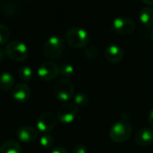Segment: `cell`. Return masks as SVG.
<instances>
[{
  "mask_svg": "<svg viewBox=\"0 0 153 153\" xmlns=\"http://www.w3.org/2000/svg\"><path fill=\"white\" fill-rule=\"evenodd\" d=\"M51 153H68V150L64 148V147H61V146H58L56 148H54Z\"/></svg>",
  "mask_w": 153,
  "mask_h": 153,
  "instance_id": "cell-25",
  "label": "cell"
},
{
  "mask_svg": "<svg viewBox=\"0 0 153 153\" xmlns=\"http://www.w3.org/2000/svg\"><path fill=\"white\" fill-rule=\"evenodd\" d=\"M112 28L118 34L129 35L131 34L135 30V24L131 18L125 16H119L113 21Z\"/></svg>",
  "mask_w": 153,
  "mask_h": 153,
  "instance_id": "cell-8",
  "label": "cell"
},
{
  "mask_svg": "<svg viewBox=\"0 0 153 153\" xmlns=\"http://www.w3.org/2000/svg\"><path fill=\"white\" fill-rule=\"evenodd\" d=\"M105 57L106 60L111 63H118L123 58V51L120 46L113 44L105 49Z\"/></svg>",
  "mask_w": 153,
  "mask_h": 153,
  "instance_id": "cell-12",
  "label": "cell"
},
{
  "mask_svg": "<svg viewBox=\"0 0 153 153\" xmlns=\"http://www.w3.org/2000/svg\"><path fill=\"white\" fill-rule=\"evenodd\" d=\"M40 144L42 147H43L45 149H51L54 144V140H53L52 136H51L49 134H44L40 139Z\"/></svg>",
  "mask_w": 153,
  "mask_h": 153,
  "instance_id": "cell-21",
  "label": "cell"
},
{
  "mask_svg": "<svg viewBox=\"0 0 153 153\" xmlns=\"http://www.w3.org/2000/svg\"><path fill=\"white\" fill-rule=\"evenodd\" d=\"M139 18L143 26L147 28L153 27V8L143 7L140 12Z\"/></svg>",
  "mask_w": 153,
  "mask_h": 153,
  "instance_id": "cell-14",
  "label": "cell"
},
{
  "mask_svg": "<svg viewBox=\"0 0 153 153\" xmlns=\"http://www.w3.org/2000/svg\"><path fill=\"white\" fill-rule=\"evenodd\" d=\"M3 12H4V14L11 16H14L16 13V8L13 4H6L4 6Z\"/></svg>",
  "mask_w": 153,
  "mask_h": 153,
  "instance_id": "cell-23",
  "label": "cell"
},
{
  "mask_svg": "<svg viewBox=\"0 0 153 153\" xmlns=\"http://www.w3.org/2000/svg\"><path fill=\"white\" fill-rule=\"evenodd\" d=\"M18 139L23 142H33L38 136L37 131L32 126H22L18 129L16 133Z\"/></svg>",
  "mask_w": 153,
  "mask_h": 153,
  "instance_id": "cell-13",
  "label": "cell"
},
{
  "mask_svg": "<svg viewBox=\"0 0 153 153\" xmlns=\"http://www.w3.org/2000/svg\"><path fill=\"white\" fill-rule=\"evenodd\" d=\"M98 54V50L97 47H89L85 51V56L88 59H96Z\"/></svg>",
  "mask_w": 153,
  "mask_h": 153,
  "instance_id": "cell-22",
  "label": "cell"
},
{
  "mask_svg": "<svg viewBox=\"0 0 153 153\" xmlns=\"http://www.w3.org/2000/svg\"><path fill=\"white\" fill-rule=\"evenodd\" d=\"M21 146L14 140H7L0 148V153H21Z\"/></svg>",
  "mask_w": 153,
  "mask_h": 153,
  "instance_id": "cell-16",
  "label": "cell"
},
{
  "mask_svg": "<svg viewBox=\"0 0 153 153\" xmlns=\"http://www.w3.org/2000/svg\"><path fill=\"white\" fill-rule=\"evenodd\" d=\"M151 38H152V41H153V31H152V33H151Z\"/></svg>",
  "mask_w": 153,
  "mask_h": 153,
  "instance_id": "cell-29",
  "label": "cell"
},
{
  "mask_svg": "<svg viewBox=\"0 0 153 153\" xmlns=\"http://www.w3.org/2000/svg\"><path fill=\"white\" fill-rule=\"evenodd\" d=\"M74 104L79 106H87L89 104V97L85 93H79L74 96Z\"/></svg>",
  "mask_w": 153,
  "mask_h": 153,
  "instance_id": "cell-18",
  "label": "cell"
},
{
  "mask_svg": "<svg viewBox=\"0 0 153 153\" xmlns=\"http://www.w3.org/2000/svg\"><path fill=\"white\" fill-rule=\"evenodd\" d=\"M10 37V32L7 25L0 24V45L5 44Z\"/></svg>",
  "mask_w": 153,
  "mask_h": 153,
  "instance_id": "cell-19",
  "label": "cell"
},
{
  "mask_svg": "<svg viewBox=\"0 0 153 153\" xmlns=\"http://www.w3.org/2000/svg\"><path fill=\"white\" fill-rule=\"evenodd\" d=\"M148 121H149V123L153 127V109L149 112V117H148Z\"/></svg>",
  "mask_w": 153,
  "mask_h": 153,
  "instance_id": "cell-26",
  "label": "cell"
},
{
  "mask_svg": "<svg viewBox=\"0 0 153 153\" xmlns=\"http://www.w3.org/2000/svg\"><path fill=\"white\" fill-rule=\"evenodd\" d=\"M57 117L50 112L43 113L37 120V128L40 131L47 133L51 131L57 125Z\"/></svg>",
  "mask_w": 153,
  "mask_h": 153,
  "instance_id": "cell-9",
  "label": "cell"
},
{
  "mask_svg": "<svg viewBox=\"0 0 153 153\" xmlns=\"http://www.w3.org/2000/svg\"><path fill=\"white\" fill-rule=\"evenodd\" d=\"M142 2L149 6H153V0H142Z\"/></svg>",
  "mask_w": 153,
  "mask_h": 153,
  "instance_id": "cell-28",
  "label": "cell"
},
{
  "mask_svg": "<svg viewBox=\"0 0 153 153\" xmlns=\"http://www.w3.org/2000/svg\"><path fill=\"white\" fill-rule=\"evenodd\" d=\"M15 79L9 72H4L0 75V90L9 91L14 88Z\"/></svg>",
  "mask_w": 153,
  "mask_h": 153,
  "instance_id": "cell-15",
  "label": "cell"
},
{
  "mask_svg": "<svg viewBox=\"0 0 153 153\" xmlns=\"http://www.w3.org/2000/svg\"><path fill=\"white\" fill-rule=\"evenodd\" d=\"M59 74L62 76H65V78H69V76H73V74H74V68H73V66L68 64V63L62 64L59 67Z\"/></svg>",
  "mask_w": 153,
  "mask_h": 153,
  "instance_id": "cell-20",
  "label": "cell"
},
{
  "mask_svg": "<svg viewBox=\"0 0 153 153\" xmlns=\"http://www.w3.org/2000/svg\"><path fill=\"white\" fill-rule=\"evenodd\" d=\"M79 113L78 105L74 103H65L63 104L57 112L58 120L65 124H69L76 119Z\"/></svg>",
  "mask_w": 153,
  "mask_h": 153,
  "instance_id": "cell-6",
  "label": "cell"
},
{
  "mask_svg": "<svg viewBox=\"0 0 153 153\" xmlns=\"http://www.w3.org/2000/svg\"><path fill=\"white\" fill-rule=\"evenodd\" d=\"M19 76L24 81H31L33 76V72L31 67L29 66H22L19 68Z\"/></svg>",
  "mask_w": 153,
  "mask_h": 153,
  "instance_id": "cell-17",
  "label": "cell"
},
{
  "mask_svg": "<svg viewBox=\"0 0 153 153\" xmlns=\"http://www.w3.org/2000/svg\"><path fill=\"white\" fill-rule=\"evenodd\" d=\"M6 54L14 61L22 62L28 57L27 46L20 41H12L6 46Z\"/></svg>",
  "mask_w": 153,
  "mask_h": 153,
  "instance_id": "cell-3",
  "label": "cell"
},
{
  "mask_svg": "<svg viewBox=\"0 0 153 153\" xmlns=\"http://www.w3.org/2000/svg\"><path fill=\"white\" fill-rule=\"evenodd\" d=\"M131 134V126L126 121L115 123L109 131L110 139L117 143L126 141Z\"/></svg>",
  "mask_w": 153,
  "mask_h": 153,
  "instance_id": "cell-2",
  "label": "cell"
},
{
  "mask_svg": "<svg viewBox=\"0 0 153 153\" xmlns=\"http://www.w3.org/2000/svg\"><path fill=\"white\" fill-rule=\"evenodd\" d=\"M64 51V42L59 36H51L44 43L43 54L48 59H56Z\"/></svg>",
  "mask_w": 153,
  "mask_h": 153,
  "instance_id": "cell-4",
  "label": "cell"
},
{
  "mask_svg": "<svg viewBox=\"0 0 153 153\" xmlns=\"http://www.w3.org/2000/svg\"><path fill=\"white\" fill-rule=\"evenodd\" d=\"M135 141L140 147H147L153 143V131L149 128H140L135 134Z\"/></svg>",
  "mask_w": 153,
  "mask_h": 153,
  "instance_id": "cell-11",
  "label": "cell"
},
{
  "mask_svg": "<svg viewBox=\"0 0 153 153\" xmlns=\"http://www.w3.org/2000/svg\"><path fill=\"white\" fill-rule=\"evenodd\" d=\"M72 153H88V149L83 144H78L73 148Z\"/></svg>",
  "mask_w": 153,
  "mask_h": 153,
  "instance_id": "cell-24",
  "label": "cell"
},
{
  "mask_svg": "<svg viewBox=\"0 0 153 153\" xmlns=\"http://www.w3.org/2000/svg\"><path fill=\"white\" fill-rule=\"evenodd\" d=\"M54 94L59 100L68 102L74 97V86L66 79H59L55 84Z\"/></svg>",
  "mask_w": 153,
  "mask_h": 153,
  "instance_id": "cell-5",
  "label": "cell"
},
{
  "mask_svg": "<svg viewBox=\"0 0 153 153\" xmlns=\"http://www.w3.org/2000/svg\"><path fill=\"white\" fill-rule=\"evenodd\" d=\"M67 43L75 49H80L88 45L89 42L88 33L79 27H72L68 29L65 34Z\"/></svg>",
  "mask_w": 153,
  "mask_h": 153,
  "instance_id": "cell-1",
  "label": "cell"
},
{
  "mask_svg": "<svg viewBox=\"0 0 153 153\" xmlns=\"http://www.w3.org/2000/svg\"><path fill=\"white\" fill-rule=\"evenodd\" d=\"M37 74L42 80L51 81L56 79L59 74V68L53 61H46L39 66Z\"/></svg>",
  "mask_w": 153,
  "mask_h": 153,
  "instance_id": "cell-7",
  "label": "cell"
},
{
  "mask_svg": "<svg viewBox=\"0 0 153 153\" xmlns=\"http://www.w3.org/2000/svg\"><path fill=\"white\" fill-rule=\"evenodd\" d=\"M12 96L14 99L18 103H25L28 101L31 96V90L28 85L20 83L14 87L12 90Z\"/></svg>",
  "mask_w": 153,
  "mask_h": 153,
  "instance_id": "cell-10",
  "label": "cell"
},
{
  "mask_svg": "<svg viewBox=\"0 0 153 153\" xmlns=\"http://www.w3.org/2000/svg\"><path fill=\"white\" fill-rule=\"evenodd\" d=\"M5 55H6V51H4L2 49H0V62L3 61V59H5Z\"/></svg>",
  "mask_w": 153,
  "mask_h": 153,
  "instance_id": "cell-27",
  "label": "cell"
}]
</instances>
